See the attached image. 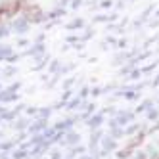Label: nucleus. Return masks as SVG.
I'll list each match as a JSON object with an SVG mask.
<instances>
[{"instance_id":"nucleus-1","label":"nucleus","mask_w":159,"mask_h":159,"mask_svg":"<svg viewBox=\"0 0 159 159\" xmlns=\"http://www.w3.org/2000/svg\"><path fill=\"white\" fill-rule=\"evenodd\" d=\"M14 29H17V33H23L27 29V21L25 19H17L16 23H14Z\"/></svg>"}]
</instances>
